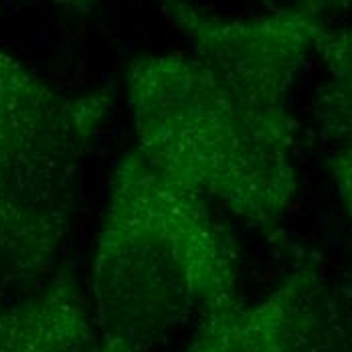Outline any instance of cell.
I'll list each match as a JSON object with an SVG mask.
<instances>
[{
	"instance_id": "8",
	"label": "cell",
	"mask_w": 352,
	"mask_h": 352,
	"mask_svg": "<svg viewBox=\"0 0 352 352\" xmlns=\"http://www.w3.org/2000/svg\"><path fill=\"white\" fill-rule=\"evenodd\" d=\"M326 166L338 201L352 223V150H326Z\"/></svg>"
},
{
	"instance_id": "3",
	"label": "cell",
	"mask_w": 352,
	"mask_h": 352,
	"mask_svg": "<svg viewBox=\"0 0 352 352\" xmlns=\"http://www.w3.org/2000/svg\"><path fill=\"white\" fill-rule=\"evenodd\" d=\"M109 109L107 91L67 96L0 47V287L31 292L59 270Z\"/></svg>"
},
{
	"instance_id": "1",
	"label": "cell",
	"mask_w": 352,
	"mask_h": 352,
	"mask_svg": "<svg viewBox=\"0 0 352 352\" xmlns=\"http://www.w3.org/2000/svg\"><path fill=\"white\" fill-rule=\"evenodd\" d=\"M239 257L209 199L136 148L109 178L89 270L106 352H154L192 316L239 300Z\"/></svg>"
},
{
	"instance_id": "5",
	"label": "cell",
	"mask_w": 352,
	"mask_h": 352,
	"mask_svg": "<svg viewBox=\"0 0 352 352\" xmlns=\"http://www.w3.org/2000/svg\"><path fill=\"white\" fill-rule=\"evenodd\" d=\"M0 352H106L91 302L73 270L0 306Z\"/></svg>"
},
{
	"instance_id": "6",
	"label": "cell",
	"mask_w": 352,
	"mask_h": 352,
	"mask_svg": "<svg viewBox=\"0 0 352 352\" xmlns=\"http://www.w3.org/2000/svg\"><path fill=\"white\" fill-rule=\"evenodd\" d=\"M322 83L314 118L326 150H352V21L328 27L316 47Z\"/></svg>"
},
{
	"instance_id": "2",
	"label": "cell",
	"mask_w": 352,
	"mask_h": 352,
	"mask_svg": "<svg viewBox=\"0 0 352 352\" xmlns=\"http://www.w3.org/2000/svg\"><path fill=\"white\" fill-rule=\"evenodd\" d=\"M126 96L134 148L156 170L280 235L298 192L296 124L255 116L184 53L134 59Z\"/></svg>"
},
{
	"instance_id": "4",
	"label": "cell",
	"mask_w": 352,
	"mask_h": 352,
	"mask_svg": "<svg viewBox=\"0 0 352 352\" xmlns=\"http://www.w3.org/2000/svg\"><path fill=\"white\" fill-rule=\"evenodd\" d=\"M257 352H352V283L300 261L274 292L247 304Z\"/></svg>"
},
{
	"instance_id": "10",
	"label": "cell",
	"mask_w": 352,
	"mask_h": 352,
	"mask_svg": "<svg viewBox=\"0 0 352 352\" xmlns=\"http://www.w3.org/2000/svg\"><path fill=\"white\" fill-rule=\"evenodd\" d=\"M57 4H63V6H69V8H77V10H85L94 0H53Z\"/></svg>"
},
{
	"instance_id": "9",
	"label": "cell",
	"mask_w": 352,
	"mask_h": 352,
	"mask_svg": "<svg viewBox=\"0 0 352 352\" xmlns=\"http://www.w3.org/2000/svg\"><path fill=\"white\" fill-rule=\"evenodd\" d=\"M328 2V10L330 14L334 12H344V10H351L352 0H326Z\"/></svg>"
},
{
	"instance_id": "7",
	"label": "cell",
	"mask_w": 352,
	"mask_h": 352,
	"mask_svg": "<svg viewBox=\"0 0 352 352\" xmlns=\"http://www.w3.org/2000/svg\"><path fill=\"white\" fill-rule=\"evenodd\" d=\"M186 352H257L245 302L235 300L207 312Z\"/></svg>"
}]
</instances>
